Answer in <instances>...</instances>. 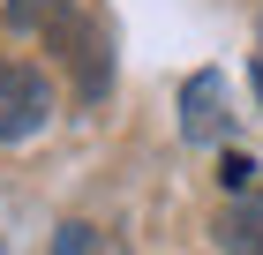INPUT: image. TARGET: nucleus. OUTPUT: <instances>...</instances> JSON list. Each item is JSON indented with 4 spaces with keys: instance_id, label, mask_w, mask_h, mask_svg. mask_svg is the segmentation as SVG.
<instances>
[{
    "instance_id": "39448f33",
    "label": "nucleus",
    "mask_w": 263,
    "mask_h": 255,
    "mask_svg": "<svg viewBox=\"0 0 263 255\" xmlns=\"http://www.w3.org/2000/svg\"><path fill=\"white\" fill-rule=\"evenodd\" d=\"M68 15V0H8V30H53Z\"/></svg>"
},
{
    "instance_id": "f257e3e1",
    "label": "nucleus",
    "mask_w": 263,
    "mask_h": 255,
    "mask_svg": "<svg viewBox=\"0 0 263 255\" xmlns=\"http://www.w3.org/2000/svg\"><path fill=\"white\" fill-rule=\"evenodd\" d=\"M45 113H53V83L38 68H15V60H0V143H23L38 135Z\"/></svg>"
},
{
    "instance_id": "0eeeda50",
    "label": "nucleus",
    "mask_w": 263,
    "mask_h": 255,
    "mask_svg": "<svg viewBox=\"0 0 263 255\" xmlns=\"http://www.w3.org/2000/svg\"><path fill=\"white\" fill-rule=\"evenodd\" d=\"M53 255H90V225H61V240H53Z\"/></svg>"
},
{
    "instance_id": "423d86ee",
    "label": "nucleus",
    "mask_w": 263,
    "mask_h": 255,
    "mask_svg": "<svg viewBox=\"0 0 263 255\" xmlns=\"http://www.w3.org/2000/svg\"><path fill=\"white\" fill-rule=\"evenodd\" d=\"M218 180H226V195H241V188H256V158H241V150H233V158L218 165Z\"/></svg>"
},
{
    "instance_id": "20e7f679",
    "label": "nucleus",
    "mask_w": 263,
    "mask_h": 255,
    "mask_svg": "<svg viewBox=\"0 0 263 255\" xmlns=\"http://www.w3.org/2000/svg\"><path fill=\"white\" fill-rule=\"evenodd\" d=\"M218 248L226 255H263V188H241L218 210Z\"/></svg>"
},
{
    "instance_id": "f03ea898",
    "label": "nucleus",
    "mask_w": 263,
    "mask_h": 255,
    "mask_svg": "<svg viewBox=\"0 0 263 255\" xmlns=\"http://www.w3.org/2000/svg\"><path fill=\"white\" fill-rule=\"evenodd\" d=\"M53 45L76 60V90H83V98H105V30H98V23L61 15V23H53Z\"/></svg>"
},
{
    "instance_id": "7ed1b4c3",
    "label": "nucleus",
    "mask_w": 263,
    "mask_h": 255,
    "mask_svg": "<svg viewBox=\"0 0 263 255\" xmlns=\"http://www.w3.org/2000/svg\"><path fill=\"white\" fill-rule=\"evenodd\" d=\"M181 135L188 143H211V135H226V83L203 68V75H188V90H181Z\"/></svg>"
}]
</instances>
